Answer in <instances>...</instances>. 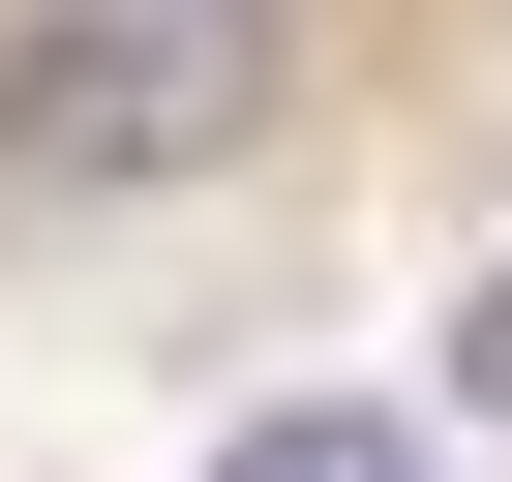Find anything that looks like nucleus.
I'll return each mask as SVG.
<instances>
[{
  "label": "nucleus",
  "mask_w": 512,
  "mask_h": 482,
  "mask_svg": "<svg viewBox=\"0 0 512 482\" xmlns=\"http://www.w3.org/2000/svg\"><path fill=\"white\" fill-rule=\"evenodd\" d=\"M211 482H422V422H362V392H272V422H241Z\"/></svg>",
  "instance_id": "nucleus-2"
},
{
  "label": "nucleus",
  "mask_w": 512,
  "mask_h": 482,
  "mask_svg": "<svg viewBox=\"0 0 512 482\" xmlns=\"http://www.w3.org/2000/svg\"><path fill=\"white\" fill-rule=\"evenodd\" d=\"M452 422H512V272H482V302H452Z\"/></svg>",
  "instance_id": "nucleus-3"
},
{
  "label": "nucleus",
  "mask_w": 512,
  "mask_h": 482,
  "mask_svg": "<svg viewBox=\"0 0 512 482\" xmlns=\"http://www.w3.org/2000/svg\"><path fill=\"white\" fill-rule=\"evenodd\" d=\"M272 91H302L272 0H31V31H0V211H151Z\"/></svg>",
  "instance_id": "nucleus-1"
}]
</instances>
